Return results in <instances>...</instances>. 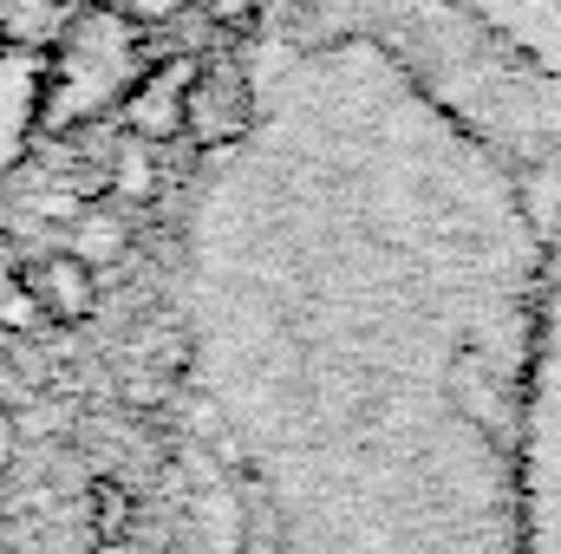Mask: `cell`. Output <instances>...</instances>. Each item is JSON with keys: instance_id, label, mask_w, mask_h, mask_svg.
I'll return each mask as SVG.
<instances>
[{"instance_id": "7", "label": "cell", "mask_w": 561, "mask_h": 554, "mask_svg": "<svg viewBox=\"0 0 561 554\" xmlns=\"http://www.w3.org/2000/svg\"><path fill=\"white\" fill-rule=\"evenodd\" d=\"M150 150H157V143L131 138L112 157V170H105V183H112L125 203H150V196H157V163H150Z\"/></svg>"}, {"instance_id": "4", "label": "cell", "mask_w": 561, "mask_h": 554, "mask_svg": "<svg viewBox=\"0 0 561 554\" xmlns=\"http://www.w3.org/2000/svg\"><path fill=\"white\" fill-rule=\"evenodd\" d=\"M20 275H26V287H33V300H39V313H46V320L79 326V320H92V313H99V268H85L72 249L39 255V262H26Z\"/></svg>"}, {"instance_id": "8", "label": "cell", "mask_w": 561, "mask_h": 554, "mask_svg": "<svg viewBox=\"0 0 561 554\" xmlns=\"http://www.w3.org/2000/svg\"><path fill=\"white\" fill-rule=\"evenodd\" d=\"M131 516H138L131 489L112 483V476H99V483H92V529H99V542H118V535L131 529Z\"/></svg>"}, {"instance_id": "6", "label": "cell", "mask_w": 561, "mask_h": 554, "mask_svg": "<svg viewBox=\"0 0 561 554\" xmlns=\"http://www.w3.org/2000/svg\"><path fill=\"white\" fill-rule=\"evenodd\" d=\"M85 268H118L125 262V249H131V222L118 216V209H79L72 216V242H66Z\"/></svg>"}, {"instance_id": "5", "label": "cell", "mask_w": 561, "mask_h": 554, "mask_svg": "<svg viewBox=\"0 0 561 554\" xmlns=\"http://www.w3.org/2000/svg\"><path fill=\"white\" fill-rule=\"evenodd\" d=\"M39 99H46V59L0 46V157H13L39 125Z\"/></svg>"}, {"instance_id": "3", "label": "cell", "mask_w": 561, "mask_h": 554, "mask_svg": "<svg viewBox=\"0 0 561 554\" xmlns=\"http://www.w3.org/2000/svg\"><path fill=\"white\" fill-rule=\"evenodd\" d=\"M190 79H196V59H190V53H170V59L144 66L138 79H131V92L118 99L125 131L144 138V143L183 138V99H190Z\"/></svg>"}, {"instance_id": "10", "label": "cell", "mask_w": 561, "mask_h": 554, "mask_svg": "<svg viewBox=\"0 0 561 554\" xmlns=\"http://www.w3.org/2000/svg\"><path fill=\"white\" fill-rule=\"evenodd\" d=\"M118 13H131L138 26H163V20L183 13V0H118Z\"/></svg>"}, {"instance_id": "9", "label": "cell", "mask_w": 561, "mask_h": 554, "mask_svg": "<svg viewBox=\"0 0 561 554\" xmlns=\"http://www.w3.org/2000/svg\"><path fill=\"white\" fill-rule=\"evenodd\" d=\"M0 326H7V333H33V326H46V313H39V300H33L26 275L7 268V262H0Z\"/></svg>"}, {"instance_id": "2", "label": "cell", "mask_w": 561, "mask_h": 554, "mask_svg": "<svg viewBox=\"0 0 561 554\" xmlns=\"http://www.w3.org/2000/svg\"><path fill=\"white\" fill-rule=\"evenodd\" d=\"M255 118V92L242 79V66L229 59H196V79H190V99H183V138L203 143V150H222L249 131Z\"/></svg>"}, {"instance_id": "11", "label": "cell", "mask_w": 561, "mask_h": 554, "mask_svg": "<svg viewBox=\"0 0 561 554\" xmlns=\"http://www.w3.org/2000/svg\"><path fill=\"white\" fill-rule=\"evenodd\" d=\"M13 463H20V417L0 405V476H7Z\"/></svg>"}, {"instance_id": "1", "label": "cell", "mask_w": 561, "mask_h": 554, "mask_svg": "<svg viewBox=\"0 0 561 554\" xmlns=\"http://www.w3.org/2000/svg\"><path fill=\"white\" fill-rule=\"evenodd\" d=\"M138 72H144L138 20L118 13V7H85V13L66 26L59 53L46 59L39 125H46V131H66V125H79V118H92L99 105H118Z\"/></svg>"}]
</instances>
